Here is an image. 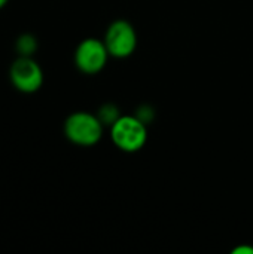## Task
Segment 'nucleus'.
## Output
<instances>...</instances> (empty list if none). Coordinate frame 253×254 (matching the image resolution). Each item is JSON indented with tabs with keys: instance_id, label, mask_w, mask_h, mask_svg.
Returning <instances> with one entry per match:
<instances>
[{
	"instance_id": "obj_6",
	"label": "nucleus",
	"mask_w": 253,
	"mask_h": 254,
	"mask_svg": "<svg viewBox=\"0 0 253 254\" xmlns=\"http://www.w3.org/2000/svg\"><path fill=\"white\" fill-rule=\"evenodd\" d=\"M39 49L37 37L31 33H22L15 40V52L18 57H33Z\"/></svg>"
},
{
	"instance_id": "obj_2",
	"label": "nucleus",
	"mask_w": 253,
	"mask_h": 254,
	"mask_svg": "<svg viewBox=\"0 0 253 254\" xmlns=\"http://www.w3.org/2000/svg\"><path fill=\"white\" fill-rule=\"evenodd\" d=\"M110 138L113 144L122 152H139L148 141L146 124L137 116L121 115L118 121L110 127Z\"/></svg>"
},
{
	"instance_id": "obj_8",
	"label": "nucleus",
	"mask_w": 253,
	"mask_h": 254,
	"mask_svg": "<svg viewBox=\"0 0 253 254\" xmlns=\"http://www.w3.org/2000/svg\"><path fill=\"white\" fill-rule=\"evenodd\" d=\"M233 254H253V247L252 246H248V244H243V246H239L233 250Z\"/></svg>"
},
{
	"instance_id": "obj_1",
	"label": "nucleus",
	"mask_w": 253,
	"mask_h": 254,
	"mask_svg": "<svg viewBox=\"0 0 253 254\" xmlns=\"http://www.w3.org/2000/svg\"><path fill=\"white\" fill-rule=\"evenodd\" d=\"M63 131L72 144L79 147H91L101 140L104 125L97 115L89 112H75L66 118Z\"/></svg>"
},
{
	"instance_id": "obj_4",
	"label": "nucleus",
	"mask_w": 253,
	"mask_h": 254,
	"mask_svg": "<svg viewBox=\"0 0 253 254\" xmlns=\"http://www.w3.org/2000/svg\"><path fill=\"white\" fill-rule=\"evenodd\" d=\"M103 42L110 57L128 58L137 48V33L131 22L125 19H116L107 27Z\"/></svg>"
},
{
	"instance_id": "obj_5",
	"label": "nucleus",
	"mask_w": 253,
	"mask_h": 254,
	"mask_svg": "<svg viewBox=\"0 0 253 254\" xmlns=\"http://www.w3.org/2000/svg\"><path fill=\"white\" fill-rule=\"evenodd\" d=\"M109 51L103 40L95 37L84 39L75 49V65L84 74H97L100 73L109 58Z\"/></svg>"
},
{
	"instance_id": "obj_3",
	"label": "nucleus",
	"mask_w": 253,
	"mask_h": 254,
	"mask_svg": "<svg viewBox=\"0 0 253 254\" xmlns=\"http://www.w3.org/2000/svg\"><path fill=\"white\" fill-rule=\"evenodd\" d=\"M12 86L22 94L37 92L45 80L43 70L33 57H16L9 67Z\"/></svg>"
},
{
	"instance_id": "obj_9",
	"label": "nucleus",
	"mask_w": 253,
	"mask_h": 254,
	"mask_svg": "<svg viewBox=\"0 0 253 254\" xmlns=\"http://www.w3.org/2000/svg\"><path fill=\"white\" fill-rule=\"evenodd\" d=\"M7 1H9V0H0V9H3V7L7 4Z\"/></svg>"
},
{
	"instance_id": "obj_7",
	"label": "nucleus",
	"mask_w": 253,
	"mask_h": 254,
	"mask_svg": "<svg viewBox=\"0 0 253 254\" xmlns=\"http://www.w3.org/2000/svg\"><path fill=\"white\" fill-rule=\"evenodd\" d=\"M97 116H98V119L101 121V124L104 125V127H112L116 121H118V118L121 116L119 115V110L115 107V104H112V103H106V104H103L100 109H98V112L95 113Z\"/></svg>"
}]
</instances>
